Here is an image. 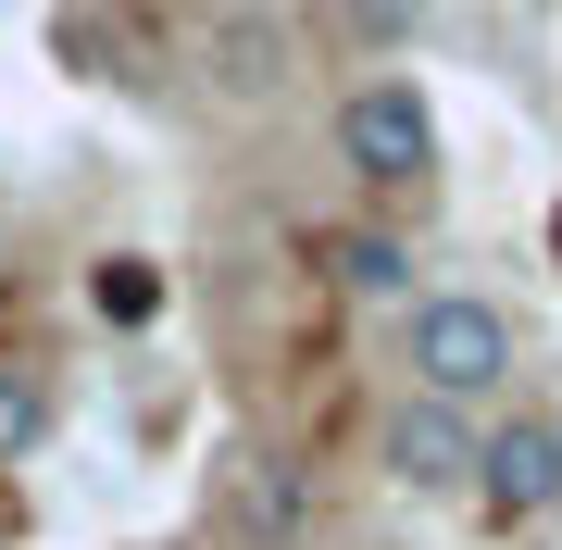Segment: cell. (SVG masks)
Masks as SVG:
<instances>
[{
  "instance_id": "obj_5",
  "label": "cell",
  "mask_w": 562,
  "mask_h": 550,
  "mask_svg": "<svg viewBox=\"0 0 562 550\" xmlns=\"http://www.w3.org/2000/svg\"><path fill=\"white\" fill-rule=\"evenodd\" d=\"M313 263L350 288V301H413V238H387V225H325Z\"/></svg>"
},
{
  "instance_id": "obj_2",
  "label": "cell",
  "mask_w": 562,
  "mask_h": 550,
  "mask_svg": "<svg viewBox=\"0 0 562 550\" xmlns=\"http://www.w3.org/2000/svg\"><path fill=\"white\" fill-rule=\"evenodd\" d=\"M338 164L362 188H425V176H438V113H425L413 76H362L338 101Z\"/></svg>"
},
{
  "instance_id": "obj_3",
  "label": "cell",
  "mask_w": 562,
  "mask_h": 550,
  "mask_svg": "<svg viewBox=\"0 0 562 550\" xmlns=\"http://www.w3.org/2000/svg\"><path fill=\"white\" fill-rule=\"evenodd\" d=\"M487 526H550L562 513V426L550 413H513V426H475V489Z\"/></svg>"
},
{
  "instance_id": "obj_10",
  "label": "cell",
  "mask_w": 562,
  "mask_h": 550,
  "mask_svg": "<svg viewBox=\"0 0 562 550\" xmlns=\"http://www.w3.org/2000/svg\"><path fill=\"white\" fill-rule=\"evenodd\" d=\"M350 38H362V50H401V38H425V0H350Z\"/></svg>"
},
{
  "instance_id": "obj_11",
  "label": "cell",
  "mask_w": 562,
  "mask_h": 550,
  "mask_svg": "<svg viewBox=\"0 0 562 550\" xmlns=\"http://www.w3.org/2000/svg\"><path fill=\"white\" fill-rule=\"evenodd\" d=\"M0 263H13V225H0Z\"/></svg>"
},
{
  "instance_id": "obj_9",
  "label": "cell",
  "mask_w": 562,
  "mask_h": 550,
  "mask_svg": "<svg viewBox=\"0 0 562 550\" xmlns=\"http://www.w3.org/2000/svg\"><path fill=\"white\" fill-rule=\"evenodd\" d=\"M88 301H101V326H150L162 276H150V263H101V276H88Z\"/></svg>"
},
{
  "instance_id": "obj_1",
  "label": "cell",
  "mask_w": 562,
  "mask_h": 550,
  "mask_svg": "<svg viewBox=\"0 0 562 550\" xmlns=\"http://www.w3.org/2000/svg\"><path fill=\"white\" fill-rule=\"evenodd\" d=\"M401 363H413V401L475 413V401H501V388H513L525 338H513V313H501V301H475V288H438V301H413Z\"/></svg>"
},
{
  "instance_id": "obj_7",
  "label": "cell",
  "mask_w": 562,
  "mask_h": 550,
  "mask_svg": "<svg viewBox=\"0 0 562 550\" xmlns=\"http://www.w3.org/2000/svg\"><path fill=\"white\" fill-rule=\"evenodd\" d=\"M50 450V375L0 350V463H38Z\"/></svg>"
},
{
  "instance_id": "obj_6",
  "label": "cell",
  "mask_w": 562,
  "mask_h": 550,
  "mask_svg": "<svg viewBox=\"0 0 562 550\" xmlns=\"http://www.w3.org/2000/svg\"><path fill=\"white\" fill-rule=\"evenodd\" d=\"M213 76L238 88V101H276V76H288V38H276L262 13H225V25H213Z\"/></svg>"
},
{
  "instance_id": "obj_8",
  "label": "cell",
  "mask_w": 562,
  "mask_h": 550,
  "mask_svg": "<svg viewBox=\"0 0 562 550\" xmlns=\"http://www.w3.org/2000/svg\"><path fill=\"white\" fill-rule=\"evenodd\" d=\"M238 526H250V550H288V538L313 526V489L288 463H250V513H238Z\"/></svg>"
},
{
  "instance_id": "obj_4",
  "label": "cell",
  "mask_w": 562,
  "mask_h": 550,
  "mask_svg": "<svg viewBox=\"0 0 562 550\" xmlns=\"http://www.w3.org/2000/svg\"><path fill=\"white\" fill-rule=\"evenodd\" d=\"M375 463H387V489H413V501H462V489H475V413L401 401L387 438H375Z\"/></svg>"
}]
</instances>
